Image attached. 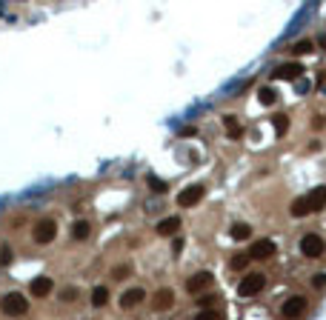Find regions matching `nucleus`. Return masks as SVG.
<instances>
[{
  "instance_id": "1",
  "label": "nucleus",
  "mask_w": 326,
  "mask_h": 320,
  "mask_svg": "<svg viewBox=\"0 0 326 320\" xmlns=\"http://www.w3.org/2000/svg\"><path fill=\"white\" fill-rule=\"evenodd\" d=\"M0 309L6 311L9 317H23L29 311V300L23 297L20 292H9V294H3V300H0Z\"/></svg>"
},
{
  "instance_id": "2",
  "label": "nucleus",
  "mask_w": 326,
  "mask_h": 320,
  "mask_svg": "<svg viewBox=\"0 0 326 320\" xmlns=\"http://www.w3.org/2000/svg\"><path fill=\"white\" fill-rule=\"evenodd\" d=\"M264 289H266V275H260V272H252V275H246L243 280H240V286H238L240 297H257Z\"/></svg>"
},
{
  "instance_id": "3",
  "label": "nucleus",
  "mask_w": 326,
  "mask_h": 320,
  "mask_svg": "<svg viewBox=\"0 0 326 320\" xmlns=\"http://www.w3.org/2000/svg\"><path fill=\"white\" fill-rule=\"evenodd\" d=\"M323 249H326V243H323V237L320 234H315V231H309V234H303L300 237V255L303 258H320L323 255Z\"/></svg>"
},
{
  "instance_id": "4",
  "label": "nucleus",
  "mask_w": 326,
  "mask_h": 320,
  "mask_svg": "<svg viewBox=\"0 0 326 320\" xmlns=\"http://www.w3.org/2000/svg\"><path fill=\"white\" fill-rule=\"evenodd\" d=\"M306 309H309L306 297H303V294H292L289 300L281 306V314L286 320H298V317H303V314H306Z\"/></svg>"
},
{
  "instance_id": "5",
  "label": "nucleus",
  "mask_w": 326,
  "mask_h": 320,
  "mask_svg": "<svg viewBox=\"0 0 326 320\" xmlns=\"http://www.w3.org/2000/svg\"><path fill=\"white\" fill-rule=\"evenodd\" d=\"M54 234H57V223H54L52 217H43V220H37V223H35V229H32V237H35V243H40V246L52 243Z\"/></svg>"
},
{
  "instance_id": "6",
  "label": "nucleus",
  "mask_w": 326,
  "mask_h": 320,
  "mask_svg": "<svg viewBox=\"0 0 326 320\" xmlns=\"http://www.w3.org/2000/svg\"><path fill=\"white\" fill-rule=\"evenodd\" d=\"M203 195H206V189H203L201 183H192V186L180 189V195H177V206H180V209H192V206H198L203 200Z\"/></svg>"
},
{
  "instance_id": "7",
  "label": "nucleus",
  "mask_w": 326,
  "mask_h": 320,
  "mask_svg": "<svg viewBox=\"0 0 326 320\" xmlns=\"http://www.w3.org/2000/svg\"><path fill=\"white\" fill-rule=\"evenodd\" d=\"M175 306V289H158V292L152 294V309L155 311H166V309H172Z\"/></svg>"
},
{
  "instance_id": "8",
  "label": "nucleus",
  "mask_w": 326,
  "mask_h": 320,
  "mask_svg": "<svg viewBox=\"0 0 326 320\" xmlns=\"http://www.w3.org/2000/svg\"><path fill=\"white\" fill-rule=\"evenodd\" d=\"M143 300H146V289H141V286H132V289H126V292L120 294V306H123V309H135V306H141Z\"/></svg>"
},
{
  "instance_id": "9",
  "label": "nucleus",
  "mask_w": 326,
  "mask_h": 320,
  "mask_svg": "<svg viewBox=\"0 0 326 320\" xmlns=\"http://www.w3.org/2000/svg\"><path fill=\"white\" fill-rule=\"evenodd\" d=\"M275 243L272 240H255L252 243V249H249V258H255V260H269L275 255Z\"/></svg>"
},
{
  "instance_id": "10",
  "label": "nucleus",
  "mask_w": 326,
  "mask_h": 320,
  "mask_svg": "<svg viewBox=\"0 0 326 320\" xmlns=\"http://www.w3.org/2000/svg\"><path fill=\"white\" fill-rule=\"evenodd\" d=\"M300 74H303V66H300V63H281V66H278V69H275V77L278 80H298Z\"/></svg>"
},
{
  "instance_id": "11",
  "label": "nucleus",
  "mask_w": 326,
  "mask_h": 320,
  "mask_svg": "<svg viewBox=\"0 0 326 320\" xmlns=\"http://www.w3.org/2000/svg\"><path fill=\"white\" fill-rule=\"evenodd\" d=\"M206 286H212V275L209 272H198V275H192L189 280H186V292L198 294V292H203Z\"/></svg>"
},
{
  "instance_id": "12",
  "label": "nucleus",
  "mask_w": 326,
  "mask_h": 320,
  "mask_svg": "<svg viewBox=\"0 0 326 320\" xmlns=\"http://www.w3.org/2000/svg\"><path fill=\"white\" fill-rule=\"evenodd\" d=\"M306 200H309V212H323L326 209V186H315L306 195Z\"/></svg>"
},
{
  "instance_id": "13",
  "label": "nucleus",
  "mask_w": 326,
  "mask_h": 320,
  "mask_svg": "<svg viewBox=\"0 0 326 320\" xmlns=\"http://www.w3.org/2000/svg\"><path fill=\"white\" fill-rule=\"evenodd\" d=\"M54 289L52 277H35L32 280V286H29V292H32V297H49Z\"/></svg>"
},
{
  "instance_id": "14",
  "label": "nucleus",
  "mask_w": 326,
  "mask_h": 320,
  "mask_svg": "<svg viewBox=\"0 0 326 320\" xmlns=\"http://www.w3.org/2000/svg\"><path fill=\"white\" fill-rule=\"evenodd\" d=\"M177 229H180V217H175V214H172V217H163V220L155 226V231H158V234H163V237H172Z\"/></svg>"
},
{
  "instance_id": "15",
  "label": "nucleus",
  "mask_w": 326,
  "mask_h": 320,
  "mask_svg": "<svg viewBox=\"0 0 326 320\" xmlns=\"http://www.w3.org/2000/svg\"><path fill=\"white\" fill-rule=\"evenodd\" d=\"M223 126H226V134H229L232 140H240V137H243V126L238 123V117H235V115L223 117Z\"/></svg>"
},
{
  "instance_id": "16",
  "label": "nucleus",
  "mask_w": 326,
  "mask_h": 320,
  "mask_svg": "<svg viewBox=\"0 0 326 320\" xmlns=\"http://www.w3.org/2000/svg\"><path fill=\"white\" fill-rule=\"evenodd\" d=\"M106 303H109V289H106V286H95V289H92V306H95V309H103Z\"/></svg>"
},
{
  "instance_id": "17",
  "label": "nucleus",
  "mask_w": 326,
  "mask_h": 320,
  "mask_svg": "<svg viewBox=\"0 0 326 320\" xmlns=\"http://www.w3.org/2000/svg\"><path fill=\"white\" fill-rule=\"evenodd\" d=\"M89 234H92V223H89V220H75V226H72V237H75V240H86Z\"/></svg>"
},
{
  "instance_id": "18",
  "label": "nucleus",
  "mask_w": 326,
  "mask_h": 320,
  "mask_svg": "<svg viewBox=\"0 0 326 320\" xmlns=\"http://www.w3.org/2000/svg\"><path fill=\"white\" fill-rule=\"evenodd\" d=\"M292 214H295V217H306V214H312V212H309V200H306V195L298 197V200L292 203Z\"/></svg>"
},
{
  "instance_id": "19",
  "label": "nucleus",
  "mask_w": 326,
  "mask_h": 320,
  "mask_svg": "<svg viewBox=\"0 0 326 320\" xmlns=\"http://www.w3.org/2000/svg\"><path fill=\"white\" fill-rule=\"evenodd\" d=\"M249 234H252V229H249L246 223H235L232 226V240H246Z\"/></svg>"
},
{
  "instance_id": "20",
  "label": "nucleus",
  "mask_w": 326,
  "mask_h": 320,
  "mask_svg": "<svg viewBox=\"0 0 326 320\" xmlns=\"http://www.w3.org/2000/svg\"><path fill=\"white\" fill-rule=\"evenodd\" d=\"M12 260H15V255H12V246H9V243H3V246H0V269L12 266Z\"/></svg>"
},
{
  "instance_id": "21",
  "label": "nucleus",
  "mask_w": 326,
  "mask_h": 320,
  "mask_svg": "<svg viewBox=\"0 0 326 320\" xmlns=\"http://www.w3.org/2000/svg\"><path fill=\"white\" fill-rule=\"evenodd\" d=\"M126 275H132V266H129V263H120V266L112 269V277H115V280H126Z\"/></svg>"
},
{
  "instance_id": "22",
  "label": "nucleus",
  "mask_w": 326,
  "mask_h": 320,
  "mask_svg": "<svg viewBox=\"0 0 326 320\" xmlns=\"http://www.w3.org/2000/svg\"><path fill=\"white\" fill-rule=\"evenodd\" d=\"M194 320H221V311L218 309H201L194 314Z\"/></svg>"
},
{
  "instance_id": "23",
  "label": "nucleus",
  "mask_w": 326,
  "mask_h": 320,
  "mask_svg": "<svg viewBox=\"0 0 326 320\" xmlns=\"http://www.w3.org/2000/svg\"><path fill=\"white\" fill-rule=\"evenodd\" d=\"M272 123H275V132L283 134V132H286V126H289V117H286V115H275Z\"/></svg>"
},
{
  "instance_id": "24",
  "label": "nucleus",
  "mask_w": 326,
  "mask_h": 320,
  "mask_svg": "<svg viewBox=\"0 0 326 320\" xmlns=\"http://www.w3.org/2000/svg\"><path fill=\"white\" fill-rule=\"evenodd\" d=\"M78 289L75 286H66V289H60V300H66V303H72V300H78Z\"/></svg>"
},
{
  "instance_id": "25",
  "label": "nucleus",
  "mask_w": 326,
  "mask_h": 320,
  "mask_svg": "<svg viewBox=\"0 0 326 320\" xmlns=\"http://www.w3.org/2000/svg\"><path fill=\"white\" fill-rule=\"evenodd\" d=\"M260 103L272 106V103H275V89H260Z\"/></svg>"
},
{
  "instance_id": "26",
  "label": "nucleus",
  "mask_w": 326,
  "mask_h": 320,
  "mask_svg": "<svg viewBox=\"0 0 326 320\" xmlns=\"http://www.w3.org/2000/svg\"><path fill=\"white\" fill-rule=\"evenodd\" d=\"M249 255H238V258H232V269H246V263H249Z\"/></svg>"
},
{
  "instance_id": "27",
  "label": "nucleus",
  "mask_w": 326,
  "mask_h": 320,
  "mask_svg": "<svg viewBox=\"0 0 326 320\" xmlns=\"http://www.w3.org/2000/svg\"><path fill=\"white\" fill-rule=\"evenodd\" d=\"M149 186L155 189V192H166V183H163V180H158V178H152V175H149Z\"/></svg>"
},
{
  "instance_id": "28",
  "label": "nucleus",
  "mask_w": 326,
  "mask_h": 320,
  "mask_svg": "<svg viewBox=\"0 0 326 320\" xmlns=\"http://www.w3.org/2000/svg\"><path fill=\"white\" fill-rule=\"evenodd\" d=\"M215 300H218L215 294H206V297H201V309H209V306H212Z\"/></svg>"
},
{
  "instance_id": "29",
  "label": "nucleus",
  "mask_w": 326,
  "mask_h": 320,
  "mask_svg": "<svg viewBox=\"0 0 326 320\" xmlns=\"http://www.w3.org/2000/svg\"><path fill=\"white\" fill-rule=\"evenodd\" d=\"M295 52H298V54H303V52H312V43H309V40H303V43H298V46H295Z\"/></svg>"
},
{
  "instance_id": "30",
  "label": "nucleus",
  "mask_w": 326,
  "mask_h": 320,
  "mask_svg": "<svg viewBox=\"0 0 326 320\" xmlns=\"http://www.w3.org/2000/svg\"><path fill=\"white\" fill-rule=\"evenodd\" d=\"M312 286H317V289H323V286H326V275H315V280H312Z\"/></svg>"
},
{
  "instance_id": "31",
  "label": "nucleus",
  "mask_w": 326,
  "mask_h": 320,
  "mask_svg": "<svg viewBox=\"0 0 326 320\" xmlns=\"http://www.w3.org/2000/svg\"><path fill=\"white\" fill-rule=\"evenodd\" d=\"M172 252H175V255H180V252H183V240H180V237L172 243Z\"/></svg>"
}]
</instances>
